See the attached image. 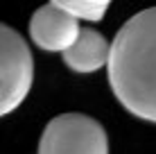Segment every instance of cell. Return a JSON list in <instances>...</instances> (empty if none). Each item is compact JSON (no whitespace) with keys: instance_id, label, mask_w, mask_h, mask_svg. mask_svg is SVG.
<instances>
[{"instance_id":"cell-4","label":"cell","mask_w":156,"mask_h":154,"mask_svg":"<svg viewBox=\"0 0 156 154\" xmlns=\"http://www.w3.org/2000/svg\"><path fill=\"white\" fill-rule=\"evenodd\" d=\"M79 32V18L55 2L39 7L30 18L32 41L45 52H66L77 41Z\"/></svg>"},{"instance_id":"cell-5","label":"cell","mask_w":156,"mask_h":154,"mask_svg":"<svg viewBox=\"0 0 156 154\" xmlns=\"http://www.w3.org/2000/svg\"><path fill=\"white\" fill-rule=\"evenodd\" d=\"M63 55L66 66L75 73H95L100 68H104L109 63L111 57V43L104 39V34H100L98 30L84 27L79 32L77 41L68 48Z\"/></svg>"},{"instance_id":"cell-1","label":"cell","mask_w":156,"mask_h":154,"mask_svg":"<svg viewBox=\"0 0 156 154\" xmlns=\"http://www.w3.org/2000/svg\"><path fill=\"white\" fill-rule=\"evenodd\" d=\"M111 91L131 116L156 123V7L118 30L106 63Z\"/></svg>"},{"instance_id":"cell-6","label":"cell","mask_w":156,"mask_h":154,"mask_svg":"<svg viewBox=\"0 0 156 154\" xmlns=\"http://www.w3.org/2000/svg\"><path fill=\"white\" fill-rule=\"evenodd\" d=\"M50 2L59 5V7L68 9L77 18L84 20H102L113 0H50Z\"/></svg>"},{"instance_id":"cell-3","label":"cell","mask_w":156,"mask_h":154,"mask_svg":"<svg viewBox=\"0 0 156 154\" xmlns=\"http://www.w3.org/2000/svg\"><path fill=\"white\" fill-rule=\"evenodd\" d=\"M39 154H109V136L90 116L61 113L45 125Z\"/></svg>"},{"instance_id":"cell-2","label":"cell","mask_w":156,"mask_h":154,"mask_svg":"<svg viewBox=\"0 0 156 154\" xmlns=\"http://www.w3.org/2000/svg\"><path fill=\"white\" fill-rule=\"evenodd\" d=\"M34 82L30 45L14 27L0 23V118L23 104Z\"/></svg>"}]
</instances>
